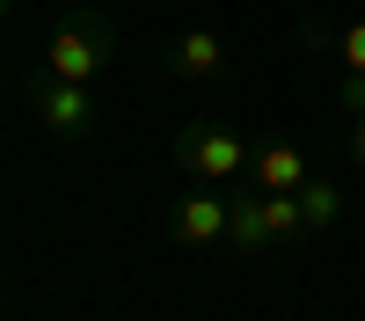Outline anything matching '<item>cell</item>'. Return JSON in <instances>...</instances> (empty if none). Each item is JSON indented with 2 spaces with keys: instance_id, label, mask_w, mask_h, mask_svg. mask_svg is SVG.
I'll return each instance as SVG.
<instances>
[{
  "instance_id": "8fae6325",
  "label": "cell",
  "mask_w": 365,
  "mask_h": 321,
  "mask_svg": "<svg viewBox=\"0 0 365 321\" xmlns=\"http://www.w3.org/2000/svg\"><path fill=\"white\" fill-rule=\"evenodd\" d=\"M344 146H351V161L365 168V117H351V132H344Z\"/></svg>"
},
{
  "instance_id": "3957f363",
  "label": "cell",
  "mask_w": 365,
  "mask_h": 321,
  "mask_svg": "<svg viewBox=\"0 0 365 321\" xmlns=\"http://www.w3.org/2000/svg\"><path fill=\"white\" fill-rule=\"evenodd\" d=\"M22 102H29V117H37V132L58 139V146H73V139L96 132V95H88L81 80L37 73V80H22Z\"/></svg>"
},
{
  "instance_id": "7a4b0ae2",
  "label": "cell",
  "mask_w": 365,
  "mask_h": 321,
  "mask_svg": "<svg viewBox=\"0 0 365 321\" xmlns=\"http://www.w3.org/2000/svg\"><path fill=\"white\" fill-rule=\"evenodd\" d=\"M110 58H117V22L96 15V8H73L66 22L51 29V44H44V73L96 88V73L110 66Z\"/></svg>"
},
{
  "instance_id": "8992f818",
  "label": "cell",
  "mask_w": 365,
  "mask_h": 321,
  "mask_svg": "<svg viewBox=\"0 0 365 321\" xmlns=\"http://www.w3.org/2000/svg\"><path fill=\"white\" fill-rule=\"evenodd\" d=\"M299 37H307L314 51H329L344 66V80H365V15L344 22V29H329V22H299Z\"/></svg>"
},
{
  "instance_id": "5b68a950",
  "label": "cell",
  "mask_w": 365,
  "mask_h": 321,
  "mask_svg": "<svg viewBox=\"0 0 365 321\" xmlns=\"http://www.w3.org/2000/svg\"><path fill=\"white\" fill-rule=\"evenodd\" d=\"M168 66L182 73V80H227L234 73V51H227V37H220V29H182V37H175V51H168Z\"/></svg>"
},
{
  "instance_id": "9c48e42d",
  "label": "cell",
  "mask_w": 365,
  "mask_h": 321,
  "mask_svg": "<svg viewBox=\"0 0 365 321\" xmlns=\"http://www.w3.org/2000/svg\"><path fill=\"white\" fill-rule=\"evenodd\" d=\"M299 212H307V233H329L344 219V190L329 183V175H307V183H299Z\"/></svg>"
},
{
  "instance_id": "52a82bcc",
  "label": "cell",
  "mask_w": 365,
  "mask_h": 321,
  "mask_svg": "<svg viewBox=\"0 0 365 321\" xmlns=\"http://www.w3.org/2000/svg\"><path fill=\"white\" fill-rule=\"evenodd\" d=\"M307 175H314L307 154H299V146H285V139L256 146V161H249V183H256V190H299Z\"/></svg>"
},
{
  "instance_id": "ba28073f",
  "label": "cell",
  "mask_w": 365,
  "mask_h": 321,
  "mask_svg": "<svg viewBox=\"0 0 365 321\" xmlns=\"http://www.w3.org/2000/svg\"><path fill=\"white\" fill-rule=\"evenodd\" d=\"M263 248H278L270 241V219H263V190H234V226H227V256H263Z\"/></svg>"
},
{
  "instance_id": "6da1fadb",
  "label": "cell",
  "mask_w": 365,
  "mask_h": 321,
  "mask_svg": "<svg viewBox=\"0 0 365 321\" xmlns=\"http://www.w3.org/2000/svg\"><path fill=\"white\" fill-rule=\"evenodd\" d=\"M249 161H256V146L241 139L234 125H220V117H197V125L175 132V168L190 175V183H220V190H234L241 175H249Z\"/></svg>"
},
{
  "instance_id": "30bf717a",
  "label": "cell",
  "mask_w": 365,
  "mask_h": 321,
  "mask_svg": "<svg viewBox=\"0 0 365 321\" xmlns=\"http://www.w3.org/2000/svg\"><path fill=\"white\" fill-rule=\"evenodd\" d=\"M263 219H270V241H307V212H299V190H263Z\"/></svg>"
},
{
  "instance_id": "277c9868",
  "label": "cell",
  "mask_w": 365,
  "mask_h": 321,
  "mask_svg": "<svg viewBox=\"0 0 365 321\" xmlns=\"http://www.w3.org/2000/svg\"><path fill=\"white\" fill-rule=\"evenodd\" d=\"M227 226H234V190H220V183H197L168 212V233L182 248H227Z\"/></svg>"
}]
</instances>
